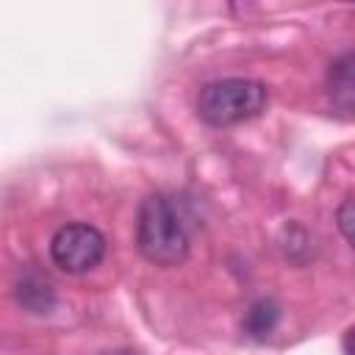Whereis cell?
<instances>
[{
  "label": "cell",
  "mask_w": 355,
  "mask_h": 355,
  "mask_svg": "<svg viewBox=\"0 0 355 355\" xmlns=\"http://www.w3.org/2000/svg\"><path fill=\"white\" fill-rule=\"evenodd\" d=\"M277 319H280V308H277L272 300H261V302H255V305L247 311L244 327H247L252 336H266V333H272V327L277 324Z\"/></svg>",
  "instance_id": "5b68a950"
},
{
  "label": "cell",
  "mask_w": 355,
  "mask_h": 355,
  "mask_svg": "<svg viewBox=\"0 0 355 355\" xmlns=\"http://www.w3.org/2000/svg\"><path fill=\"white\" fill-rule=\"evenodd\" d=\"M136 247L155 266H178L189 255V230L178 208L164 194H150L139 205Z\"/></svg>",
  "instance_id": "6da1fadb"
},
{
  "label": "cell",
  "mask_w": 355,
  "mask_h": 355,
  "mask_svg": "<svg viewBox=\"0 0 355 355\" xmlns=\"http://www.w3.org/2000/svg\"><path fill=\"white\" fill-rule=\"evenodd\" d=\"M344 352L347 355H355V327L347 330V336H344Z\"/></svg>",
  "instance_id": "52a82bcc"
},
{
  "label": "cell",
  "mask_w": 355,
  "mask_h": 355,
  "mask_svg": "<svg viewBox=\"0 0 355 355\" xmlns=\"http://www.w3.org/2000/svg\"><path fill=\"white\" fill-rule=\"evenodd\" d=\"M269 103V89L250 78H225L205 83L197 94V116L214 128H230L258 116Z\"/></svg>",
  "instance_id": "7a4b0ae2"
},
{
  "label": "cell",
  "mask_w": 355,
  "mask_h": 355,
  "mask_svg": "<svg viewBox=\"0 0 355 355\" xmlns=\"http://www.w3.org/2000/svg\"><path fill=\"white\" fill-rule=\"evenodd\" d=\"M105 355H136V352H105Z\"/></svg>",
  "instance_id": "ba28073f"
},
{
  "label": "cell",
  "mask_w": 355,
  "mask_h": 355,
  "mask_svg": "<svg viewBox=\"0 0 355 355\" xmlns=\"http://www.w3.org/2000/svg\"><path fill=\"white\" fill-rule=\"evenodd\" d=\"M327 92L341 111H355V55H344L330 64Z\"/></svg>",
  "instance_id": "277c9868"
},
{
  "label": "cell",
  "mask_w": 355,
  "mask_h": 355,
  "mask_svg": "<svg viewBox=\"0 0 355 355\" xmlns=\"http://www.w3.org/2000/svg\"><path fill=\"white\" fill-rule=\"evenodd\" d=\"M336 222H338V230L341 236L349 241V247L355 250V200H344L336 211Z\"/></svg>",
  "instance_id": "8992f818"
},
{
  "label": "cell",
  "mask_w": 355,
  "mask_h": 355,
  "mask_svg": "<svg viewBox=\"0 0 355 355\" xmlns=\"http://www.w3.org/2000/svg\"><path fill=\"white\" fill-rule=\"evenodd\" d=\"M103 255H105V236L86 222H69L58 227L50 241L53 263L69 275L94 269L103 261Z\"/></svg>",
  "instance_id": "3957f363"
}]
</instances>
